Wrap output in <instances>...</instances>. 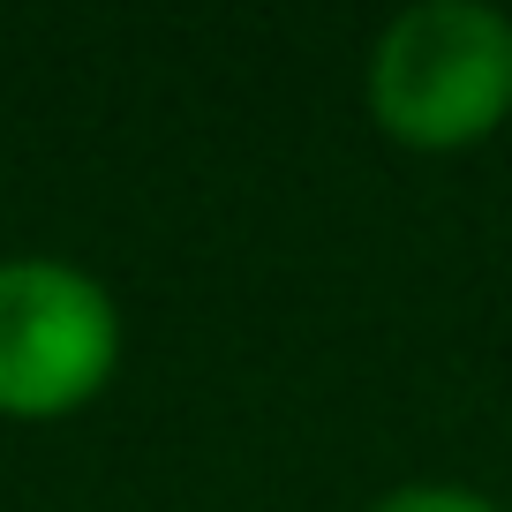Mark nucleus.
<instances>
[{
	"mask_svg": "<svg viewBox=\"0 0 512 512\" xmlns=\"http://www.w3.org/2000/svg\"><path fill=\"white\" fill-rule=\"evenodd\" d=\"M369 121L407 151H467L512 121V16L490 0H415L362 68Z\"/></svg>",
	"mask_w": 512,
	"mask_h": 512,
	"instance_id": "nucleus-1",
	"label": "nucleus"
},
{
	"mask_svg": "<svg viewBox=\"0 0 512 512\" xmlns=\"http://www.w3.org/2000/svg\"><path fill=\"white\" fill-rule=\"evenodd\" d=\"M121 302L68 256H0V415L61 422L121 369Z\"/></svg>",
	"mask_w": 512,
	"mask_h": 512,
	"instance_id": "nucleus-2",
	"label": "nucleus"
},
{
	"mask_svg": "<svg viewBox=\"0 0 512 512\" xmlns=\"http://www.w3.org/2000/svg\"><path fill=\"white\" fill-rule=\"evenodd\" d=\"M369 512H505V505L467 490V482H400V490H384Z\"/></svg>",
	"mask_w": 512,
	"mask_h": 512,
	"instance_id": "nucleus-3",
	"label": "nucleus"
}]
</instances>
